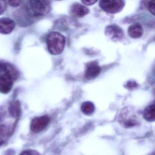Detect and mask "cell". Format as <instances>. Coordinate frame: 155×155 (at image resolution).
Wrapping results in <instances>:
<instances>
[{
  "label": "cell",
  "mask_w": 155,
  "mask_h": 155,
  "mask_svg": "<svg viewBox=\"0 0 155 155\" xmlns=\"http://www.w3.org/2000/svg\"><path fill=\"white\" fill-rule=\"evenodd\" d=\"M99 6L104 11L115 14L122 10L125 6V2L120 0L101 1Z\"/></svg>",
  "instance_id": "obj_4"
},
{
  "label": "cell",
  "mask_w": 155,
  "mask_h": 155,
  "mask_svg": "<svg viewBox=\"0 0 155 155\" xmlns=\"http://www.w3.org/2000/svg\"><path fill=\"white\" fill-rule=\"evenodd\" d=\"M65 43V37L59 32H51L47 37V47L50 53L52 55L60 54L64 50Z\"/></svg>",
  "instance_id": "obj_2"
},
{
  "label": "cell",
  "mask_w": 155,
  "mask_h": 155,
  "mask_svg": "<svg viewBox=\"0 0 155 155\" xmlns=\"http://www.w3.org/2000/svg\"><path fill=\"white\" fill-rule=\"evenodd\" d=\"M20 155H33L31 154L30 151H28V150H25V151H23L21 152Z\"/></svg>",
  "instance_id": "obj_22"
},
{
  "label": "cell",
  "mask_w": 155,
  "mask_h": 155,
  "mask_svg": "<svg viewBox=\"0 0 155 155\" xmlns=\"http://www.w3.org/2000/svg\"><path fill=\"white\" fill-rule=\"evenodd\" d=\"M7 2L0 0V15L3 13L7 9Z\"/></svg>",
  "instance_id": "obj_17"
},
{
  "label": "cell",
  "mask_w": 155,
  "mask_h": 155,
  "mask_svg": "<svg viewBox=\"0 0 155 155\" xmlns=\"http://www.w3.org/2000/svg\"><path fill=\"white\" fill-rule=\"evenodd\" d=\"M21 1H8V3L12 7H17L19 6L21 3Z\"/></svg>",
  "instance_id": "obj_20"
},
{
  "label": "cell",
  "mask_w": 155,
  "mask_h": 155,
  "mask_svg": "<svg viewBox=\"0 0 155 155\" xmlns=\"http://www.w3.org/2000/svg\"><path fill=\"white\" fill-rule=\"evenodd\" d=\"M137 87V84L134 81H129L127 83L126 87L129 90L134 89Z\"/></svg>",
  "instance_id": "obj_18"
},
{
  "label": "cell",
  "mask_w": 155,
  "mask_h": 155,
  "mask_svg": "<svg viewBox=\"0 0 155 155\" xmlns=\"http://www.w3.org/2000/svg\"><path fill=\"white\" fill-rule=\"evenodd\" d=\"M16 24L15 21L8 18H0V33L7 35L12 33L14 30Z\"/></svg>",
  "instance_id": "obj_8"
},
{
  "label": "cell",
  "mask_w": 155,
  "mask_h": 155,
  "mask_svg": "<svg viewBox=\"0 0 155 155\" xmlns=\"http://www.w3.org/2000/svg\"><path fill=\"white\" fill-rule=\"evenodd\" d=\"M82 2H83L85 5H88V6H90V5H93L94 3H96L97 2V1H93V0H91V1H82Z\"/></svg>",
  "instance_id": "obj_21"
},
{
  "label": "cell",
  "mask_w": 155,
  "mask_h": 155,
  "mask_svg": "<svg viewBox=\"0 0 155 155\" xmlns=\"http://www.w3.org/2000/svg\"><path fill=\"white\" fill-rule=\"evenodd\" d=\"M6 64L7 63L0 62V76L4 75L6 71Z\"/></svg>",
  "instance_id": "obj_19"
},
{
  "label": "cell",
  "mask_w": 155,
  "mask_h": 155,
  "mask_svg": "<svg viewBox=\"0 0 155 155\" xmlns=\"http://www.w3.org/2000/svg\"><path fill=\"white\" fill-rule=\"evenodd\" d=\"M26 8L29 15L32 18L46 16L51 9L50 2L45 0L30 1Z\"/></svg>",
  "instance_id": "obj_1"
},
{
  "label": "cell",
  "mask_w": 155,
  "mask_h": 155,
  "mask_svg": "<svg viewBox=\"0 0 155 155\" xmlns=\"http://www.w3.org/2000/svg\"><path fill=\"white\" fill-rule=\"evenodd\" d=\"M9 110L11 115L12 117H18L21 112V106L19 102L16 101L11 102L9 107Z\"/></svg>",
  "instance_id": "obj_13"
},
{
  "label": "cell",
  "mask_w": 155,
  "mask_h": 155,
  "mask_svg": "<svg viewBox=\"0 0 155 155\" xmlns=\"http://www.w3.org/2000/svg\"><path fill=\"white\" fill-rule=\"evenodd\" d=\"M147 8L150 13H152L153 15H155V2H149L147 3Z\"/></svg>",
  "instance_id": "obj_16"
},
{
  "label": "cell",
  "mask_w": 155,
  "mask_h": 155,
  "mask_svg": "<svg viewBox=\"0 0 155 155\" xmlns=\"http://www.w3.org/2000/svg\"><path fill=\"white\" fill-rule=\"evenodd\" d=\"M89 12V10L88 8L79 3L73 4L70 8L71 14L75 18H82Z\"/></svg>",
  "instance_id": "obj_10"
},
{
  "label": "cell",
  "mask_w": 155,
  "mask_h": 155,
  "mask_svg": "<svg viewBox=\"0 0 155 155\" xmlns=\"http://www.w3.org/2000/svg\"><path fill=\"white\" fill-rule=\"evenodd\" d=\"M94 104L91 101L83 102L81 106V110L85 115H89L92 114L95 110Z\"/></svg>",
  "instance_id": "obj_14"
},
{
  "label": "cell",
  "mask_w": 155,
  "mask_h": 155,
  "mask_svg": "<svg viewBox=\"0 0 155 155\" xmlns=\"http://www.w3.org/2000/svg\"><path fill=\"white\" fill-rule=\"evenodd\" d=\"M143 117L148 121H153L155 118V107L154 104L149 105L144 110Z\"/></svg>",
  "instance_id": "obj_12"
},
{
  "label": "cell",
  "mask_w": 155,
  "mask_h": 155,
  "mask_svg": "<svg viewBox=\"0 0 155 155\" xmlns=\"http://www.w3.org/2000/svg\"><path fill=\"white\" fill-rule=\"evenodd\" d=\"M101 70L97 62L91 61L86 65L84 77L86 79L89 80L93 79L99 75Z\"/></svg>",
  "instance_id": "obj_7"
},
{
  "label": "cell",
  "mask_w": 155,
  "mask_h": 155,
  "mask_svg": "<svg viewBox=\"0 0 155 155\" xmlns=\"http://www.w3.org/2000/svg\"><path fill=\"white\" fill-rule=\"evenodd\" d=\"M49 117L47 116L37 117L31 120L30 128L34 133H37L43 130L50 122Z\"/></svg>",
  "instance_id": "obj_5"
},
{
  "label": "cell",
  "mask_w": 155,
  "mask_h": 155,
  "mask_svg": "<svg viewBox=\"0 0 155 155\" xmlns=\"http://www.w3.org/2000/svg\"><path fill=\"white\" fill-rule=\"evenodd\" d=\"M14 81L7 75L0 76V92L8 94L10 92L13 87Z\"/></svg>",
  "instance_id": "obj_9"
},
{
  "label": "cell",
  "mask_w": 155,
  "mask_h": 155,
  "mask_svg": "<svg viewBox=\"0 0 155 155\" xmlns=\"http://www.w3.org/2000/svg\"><path fill=\"white\" fill-rule=\"evenodd\" d=\"M9 133V130L5 125L0 126V136H6Z\"/></svg>",
  "instance_id": "obj_15"
},
{
  "label": "cell",
  "mask_w": 155,
  "mask_h": 155,
  "mask_svg": "<svg viewBox=\"0 0 155 155\" xmlns=\"http://www.w3.org/2000/svg\"><path fill=\"white\" fill-rule=\"evenodd\" d=\"M129 35L132 38H138L143 34V28L140 24L136 23L131 25L128 30Z\"/></svg>",
  "instance_id": "obj_11"
},
{
  "label": "cell",
  "mask_w": 155,
  "mask_h": 155,
  "mask_svg": "<svg viewBox=\"0 0 155 155\" xmlns=\"http://www.w3.org/2000/svg\"><path fill=\"white\" fill-rule=\"evenodd\" d=\"M3 143H4V141L0 137V146H1Z\"/></svg>",
  "instance_id": "obj_23"
},
{
  "label": "cell",
  "mask_w": 155,
  "mask_h": 155,
  "mask_svg": "<svg viewBox=\"0 0 155 155\" xmlns=\"http://www.w3.org/2000/svg\"><path fill=\"white\" fill-rule=\"evenodd\" d=\"M106 36L114 41L120 40L124 36L123 30L116 25H109L105 29Z\"/></svg>",
  "instance_id": "obj_6"
},
{
  "label": "cell",
  "mask_w": 155,
  "mask_h": 155,
  "mask_svg": "<svg viewBox=\"0 0 155 155\" xmlns=\"http://www.w3.org/2000/svg\"><path fill=\"white\" fill-rule=\"evenodd\" d=\"M119 122L124 127L129 128L137 125L139 121L136 113L130 108H124L118 116Z\"/></svg>",
  "instance_id": "obj_3"
}]
</instances>
